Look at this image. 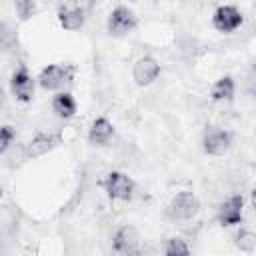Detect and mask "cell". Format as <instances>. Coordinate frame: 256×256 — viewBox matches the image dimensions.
<instances>
[{
    "instance_id": "1",
    "label": "cell",
    "mask_w": 256,
    "mask_h": 256,
    "mask_svg": "<svg viewBox=\"0 0 256 256\" xmlns=\"http://www.w3.org/2000/svg\"><path fill=\"white\" fill-rule=\"evenodd\" d=\"M112 250L116 256H142V238L134 226H120L112 236Z\"/></svg>"
},
{
    "instance_id": "2",
    "label": "cell",
    "mask_w": 256,
    "mask_h": 256,
    "mask_svg": "<svg viewBox=\"0 0 256 256\" xmlns=\"http://www.w3.org/2000/svg\"><path fill=\"white\" fill-rule=\"evenodd\" d=\"M198 210H200V202H198L196 194L188 192V190H182L170 200V204L166 208V214L172 220H190L198 214Z\"/></svg>"
},
{
    "instance_id": "3",
    "label": "cell",
    "mask_w": 256,
    "mask_h": 256,
    "mask_svg": "<svg viewBox=\"0 0 256 256\" xmlns=\"http://www.w3.org/2000/svg\"><path fill=\"white\" fill-rule=\"evenodd\" d=\"M136 24H138V18L128 6H116L110 12L108 22H106L110 36H124L128 32H132L136 28Z\"/></svg>"
},
{
    "instance_id": "4",
    "label": "cell",
    "mask_w": 256,
    "mask_h": 256,
    "mask_svg": "<svg viewBox=\"0 0 256 256\" xmlns=\"http://www.w3.org/2000/svg\"><path fill=\"white\" fill-rule=\"evenodd\" d=\"M202 146H204V152L210 156H224L228 152V148L232 146V132H228L224 128L210 126L204 132Z\"/></svg>"
},
{
    "instance_id": "5",
    "label": "cell",
    "mask_w": 256,
    "mask_h": 256,
    "mask_svg": "<svg viewBox=\"0 0 256 256\" xmlns=\"http://www.w3.org/2000/svg\"><path fill=\"white\" fill-rule=\"evenodd\" d=\"M244 22V16L242 12L236 8V6H230V4H224V6H218L214 16H212V24L218 32H224V34H230L234 30H238Z\"/></svg>"
},
{
    "instance_id": "6",
    "label": "cell",
    "mask_w": 256,
    "mask_h": 256,
    "mask_svg": "<svg viewBox=\"0 0 256 256\" xmlns=\"http://www.w3.org/2000/svg\"><path fill=\"white\" fill-rule=\"evenodd\" d=\"M104 190L112 200H130L134 194V182L122 172H110L104 180Z\"/></svg>"
},
{
    "instance_id": "7",
    "label": "cell",
    "mask_w": 256,
    "mask_h": 256,
    "mask_svg": "<svg viewBox=\"0 0 256 256\" xmlns=\"http://www.w3.org/2000/svg\"><path fill=\"white\" fill-rule=\"evenodd\" d=\"M72 74H74V68H70V66L50 64V66H46V68L40 72L38 84H40L44 90H58L62 84H66V82L72 80Z\"/></svg>"
},
{
    "instance_id": "8",
    "label": "cell",
    "mask_w": 256,
    "mask_h": 256,
    "mask_svg": "<svg viewBox=\"0 0 256 256\" xmlns=\"http://www.w3.org/2000/svg\"><path fill=\"white\" fill-rule=\"evenodd\" d=\"M10 90H12L14 98L20 100V102H30L32 100V96H34V80H32V76H30V72H28V68L24 64H20L14 70V74L10 78Z\"/></svg>"
},
{
    "instance_id": "9",
    "label": "cell",
    "mask_w": 256,
    "mask_h": 256,
    "mask_svg": "<svg viewBox=\"0 0 256 256\" xmlns=\"http://www.w3.org/2000/svg\"><path fill=\"white\" fill-rule=\"evenodd\" d=\"M160 74V64L152 56H142L134 62L132 66V78L138 86H148L152 84Z\"/></svg>"
},
{
    "instance_id": "10",
    "label": "cell",
    "mask_w": 256,
    "mask_h": 256,
    "mask_svg": "<svg viewBox=\"0 0 256 256\" xmlns=\"http://www.w3.org/2000/svg\"><path fill=\"white\" fill-rule=\"evenodd\" d=\"M242 206L244 200L240 194H232L230 198H226L218 210V222L222 226H236L242 222Z\"/></svg>"
},
{
    "instance_id": "11",
    "label": "cell",
    "mask_w": 256,
    "mask_h": 256,
    "mask_svg": "<svg viewBox=\"0 0 256 256\" xmlns=\"http://www.w3.org/2000/svg\"><path fill=\"white\" fill-rule=\"evenodd\" d=\"M58 20H60V26L64 30H70L72 32V30H80L84 26L86 14H84V8H80V6L64 4L58 10Z\"/></svg>"
},
{
    "instance_id": "12",
    "label": "cell",
    "mask_w": 256,
    "mask_h": 256,
    "mask_svg": "<svg viewBox=\"0 0 256 256\" xmlns=\"http://www.w3.org/2000/svg\"><path fill=\"white\" fill-rule=\"evenodd\" d=\"M58 142H60V136H58V134H38V136H34V138L26 144L24 156H26V158L42 156V154H46L48 150H52Z\"/></svg>"
},
{
    "instance_id": "13",
    "label": "cell",
    "mask_w": 256,
    "mask_h": 256,
    "mask_svg": "<svg viewBox=\"0 0 256 256\" xmlns=\"http://www.w3.org/2000/svg\"><path fill=\"white\" fill-rule=\"evenodd\" d=\"M112 134H114L112 122H110L108 118L100 116V118H96V120L92 122L90 130H88V140H90L92 144H96V146H104V144L110 142Z\"/></svg>"
},
{
    "instance_id": "14",
    "label": "cell",
    "mask_w": 256,
    "mask_h": 256,
    "mask_svg": "<svg viewBox=\"0 0 256 256\" xmlns=\"http://www.w3.org/2000/svg\"><path fill=\"white\" fill-rule=\"evenodd\" d=\"M52 110H54V114L58 118L68 120V118H72L76 114L78 104H76V100H74V96L70 92H58L52 98Z\"/></svg>"
},
{
    "instance_id": "15",
    "label": "cell",
    "mask_w": 256,
    "mask_h": 256,
    "mask_svg": "<svg viewBox=\"0 0 256 256\" xmlns=\"http://www.w3.org/2000/svg\"><path fill=\"white\" fill-rule=\"evenodd\" d=\"M234 80L230 76H222L214 82L212 90H210V98L216 102H228L234 98Z\"/></svg>"
},
{
    "instance_id": "16",
    "label": "cell",
    "mask_w": 256,
    "mask_h": 256,
    "mask_svg": "<svg viewBox=\"0 0 256 256\" xmlns=\"http://www.w3.org/2000/svg\"><path fill=\"white\" fill-rule=\"evenodd\" d=\"M164 256H190V248L182 238L172 236L164 244Z\"/></svg>"
},
{
    "instance_id": "17",
    "label": "cell",
    "mask_w": 256,
    "mask_h": 256,
    "mask_svg": "<svg viewBox=\"0 0 256 256\" xmlns=\"http://www.w3.org/2000/svg\"><path fill=\"white\" fill-rule=\"evenodd\" d=\"M236 246L242 252H252L256 248V234L250 230H240L236 236Z\"/></svg>"
},
{
    "instance_id": "18",
    "label": "cell",
    "mask_w": 256,
    "mask_h": 256,
    "mask_svg": "<svg viewBox=\"0 0 256 256\" xmlns=\"http://www.w3.org/2000/svg\"><path fill=\"white\" fill-rule=\"evenodd\" d=\"M14 8H16V12H18L20 20H28V18L36 12V4L30 2V0H18V2L14 4Z\"/></svg>"
},
{
    "instance_id": "19",
    "label": "cell",
    "mask_w": 256,
    "mask_h": 256,
    "mask_svg": "<svg viewBox=\"0 0 256 256\" xmlns=\"http://www.w3.org/2000/svg\"><path fill=\"white\" fill-rule=\"evenodd\" d=\"M14 138H16L14 128L12 126H2V130H0V150L2 152H8V148L12 146Z\"/></svg>"
},
{
    "instance_id": "20",
    "label": "cell",
    "mask_w": 256,
    "mask_h": 256,
    "mask_svg": "<svg viewBox=\"0 0 256 256\" xmlns=\"http://www.w3.org/2000/svg\"><path fill=\"white\" fill-rule=\"evenodd\" d=\"M250 200H252V208L256 210V188L252 190V196H250Z\"/></svg>"
}]
</instances>
